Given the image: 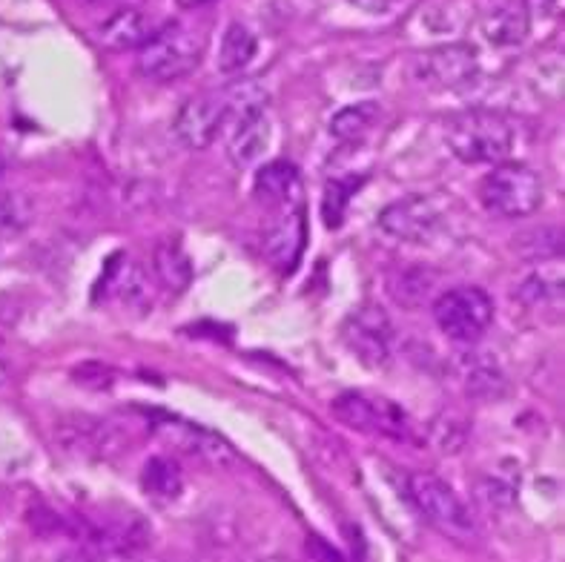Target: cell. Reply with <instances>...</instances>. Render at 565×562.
<instances>
[{
	"label": "cell",
	"mask_w": 565,
	"mask_h": 562,
	"mask_svg": "<svg viewBox=\"0 0 565 562\" xmlns=\"http://www.w3.org/2000/svg\"><path fill=\"white\" fill-rule=\"evenodd\" d=\"M207 49L204 32L184 21L164 23L161 29H153V35L135 49V66L150 81H178L190 75Z\"/></svg>",
	"instance_id": "obj_1"
},
{
	"label": "cell",
	"mask_w": 565,
	"mask_h": 562,
	"mask_svg": "<svg viewBox=\"0 0 565 562\" xmlns=\"http://www.w3.org/2000/svg\"><path fill=\"white\" fill-rule=\"evenodd\" d=\"M511 121L491 109H468L445 124V144L462 164H500L514 150Z\"/></svg>",
	"instance_id": "obj_2"
},
{
	"label": "cell",
	"mask_w": 565,
	"mask_h": 562,
	"mask_svg": "<svg viewBox=\"0 0 565 562\" xmlns=\"http://www.w3.org/2000/svg\"><path fill=\"white\" fill-rule=\"evenodd\" d=\"M408 494L413 508L445 537L459 542H474L479 537L474 511L445 479H439L436 474H411Z\"/></svg>",
	"instance_id": "obj_3"
},
{
	"label": "cell",
	"mask_w": 565,
	"mask_h": 562,
	"mask_svg": "<svg viewBox=\"0 0 565 562\" xmlns=\"http://www.w3.org/2000/svg\"><path fill=\"white\" fill-rule=\"evenodd\" d=\"M479 198L488 213L500 218H525L543 204V181L528 164L500 161L479 184Z\"/></svg>",
	"instance_id": "obj_4"
},
{
	"label": "cell",
	"mask_w": 565,
	"mask_h": 562,
	"mask_svg": "<svg viewBox=\"0 0 565 562\" xmlns=\"http://www.w3.org/2000/svg\"><path fill=\"white\" fill-rule=\"evenodd\" d=\"M434 322L448 339L474 345L494 322V302L482 287L459 284L434 302Z\"/></svg>",
	"instance_id": "obj_5"
},
{
	"label": "cell",
	"mask_w": 565,
	"mask_h": 562,
	"mask_svg": "<svg viewBox=\"0 0 565 562\" xmlns=\"http://www.w3.org/2000/svg\"><path fill=\"white\" fill-rule=\"evenodd\" d=\"M153 433L158 442H164L167 448H173L175 454L198 459L204 465L230 468V465L239 462V454L233 451V445L224 436L207 431V428H201L196 422H187V419L161 413V416L153 419Z\"/></svg>",
	"instance_id": "obj_6"
},
{
	"label": "cell",
	"mask_w": 565,
	"mask_h": 562,
	"mask_svg": "<svg viewBox=\"0 0 565 562\" xmlns=\"http://www.w3.org/2000/svg\"><path fill=\"white\" fill-rule=\"evenodd\" d=\"M333 413L356 431L388 436V439H411V419L399 405L382 396H368V393H342L333 402Z\"/></svg>",
	"instance_id": "obj_7"
},
{
	"label": "cell",
	"mask_w": 565,
	"mask_h": 562,
	"mask_svg": "<svg viewBox=\"0 0 565 562\" xmlns=\"http://www.w3.org/2000/svg\"><path fill=\"white\" fill-rule=\"evenodd\" d=\"M345 342L350 353L368 368H388L396 345L391 316L379 304H362L345 319Z\"/></svg>",
	"instance_id": "obj_8"
},
{
	"label": "cell",
	"mask_w": 565,
	"mask_h": 562,
	"mask_svg": "<svg viewBox=\"0 0 565 562\" xmlns=\"http://www.w3.org/2000/svg\"><path fill=\"white\" fill-rule=\"evenodd\" d=\"M379 227L396 241L425 244L442 230V210L431 195H405L379 213Z\"/></svg>",
	"instance_id": "obj_9"
},
{
	"label": "cell",
	"mask_w": 565,
	"mask_h": 562,
	"mask_svg": "<svg viewBox=\"0 0 565 562\" xmlns=\"http://www.w3.org/2000/svg\"><path fill=\"white\" fill-rule=\"evenodd\" d=\"M413 78L428 87H462L477 78V55L465 44H448L419 52L413 58Z\"/></svg>",
	"instance_id": "obj_10"
},
{
	"label": "cell",
	"mask_w": 565,
	"mask_h": 562,
	"mask_svg": "<svg viewBox=\"0 0 565 562\" xmlns=\"http://www.w3.org/2000/svg\"><path fill=\"white\" fill-rule=\"evenodd\" d=\"M173 130L175 138L190 150L210 147L218 138V132L224 130V107H221L218 92L198 95L193 101H187L175 115Z\"/></svg>",
	"instance_id": "obj_11"
},
{
	"label": "cell",
	"mask_w": 565,
	"mask_h": 562,
	"mask_svg": "<svg viewBox=\"0 0 565 562\" xmlns=\"http://www.w3.org/2000/svg\"><path fill=\"white\" fill-rule=\"evenodd\" d=\"M305 247V218L299 207H287L264 230V253L279 270H293Z\"/></svg>",
	"instance_id": "obj_12"
},
{
	"label": "cell",
	"mask_w": 565,
	"mask_h": 562,
	"mask_svg": "<svg viewBox=\"0 0 565 562\" xmlns=\"http://www.w3.org/2000/svg\"><path fill=\"white\" fill-rule=\"evenodd\" d=\"M531 29V15L525 12L522 3L502 0L482 12L479 18V32L491 46H520L528 38Z\"/></svg>",
	"instance_id": "obj_13"
},
{
	"label": "cell",
	"mask_w": 565,
	"mask_h": 562,
	"mask_svg": "<svg viewBox=\"0 0 565 562\" xmlns=\"http://www.w3.org/2000/svg\"><path fill=\"white\" fill-rule=\"evenodd\" d=\"M230 127V141H227V155L236 167H250L264 158V152L270 147V138H273V127H270V118H267V109L256 112V115H247L239 118Z\"/></svg>",
	"instance_id": "obj_14"
},
{
	"label": "cell",
	"mask_w": 565,
	"mask_h": 562,
	"mask_svg": "<svg viewBox=\"0 0 565 562\" xmlns=\"http://www.w3.org/2000/svg\"><path fill=\"white\" fill-rule=\"evenodd\" d=\"M118 442H121V436L109 422L89 419V416H78V419L66 422L64 431H61V445L66 451L81 456H109Z\"/></svg>",
	"instance_id": "obj_15"
},
{
	"label": "cell",
	"mask_w": 565,
	"mask_h": 562,
	"mask_svg": "<svg viewBox=\"0 0 565 562\" xmlns=\"http://www.w3.org/2000/svg\"><path fill=\"white\" fill-rule=\"evenodd\" d=\"M302 190V175L290 161H270L256 170L253 193L270 207H293Z\"/></svg>",
	"instance_id": "obj_16"
},
{
	"label": "cell",
	"mask_w": 565,
	"mask_h": 562,
	"mask_svg": "<svg viewBox=\"0 0 565 562\" xmlns=\"http://www.w3.org/2000/svg\"><path fill=\"white\" fill-rule=\"evenodd\" d=\"M514 296L528 307H557L563 302V264L557 259L537 264L522 276Z\"/></svg>",
	"instance_id": "obj_17"
},
{
	"label": "cell",
	"mask_w": 565,
	"mask_h": 562,
	"mask_svg": "<svg viewBox=\"0 0 565 562\" xmlns=\"http://www.w3.org/2000/svg\"><path fill=\"white\" fill-rule=\"evenodd\" d=\"M150 35H153V23L141 9H121L101 26L98 38L112 52H124V49H138Z\"/></svg>",
	"instance_id": "obj_18"
},
{
	"label": "cell",
	"mask_w": 565,
	"mask_h": 562,
	"mask_svg": "<svg viewBox=\"0 0 565 562\" xmlns=\"http://www.w3.org/2000/svg\"><path fill=\"white\" fill-rule=\"evenodd\" d=\"M459 379L465 390L477 399L485 396H500L505 390V376H502L500 365L491 359V356H482V353H468L462 356L459 362Z\"/></svg>",
	"instance_id": "obj_19"
},
{
	"label": "cell",
	"mask_w": 565,
	"mask_h": 562,
	"mask_svg": "<svg viewBox=\"0 0 565 562\" xmlns=\"http://www.w3.org/2000/svg\"><path fill=\"white\" fill-rule=\"evenodd\" d=\"M256 49H259L256 35L244 23H230L221 35V46H218V72H224V75L244 72L256 58Z\"/></svg>",
	"instance_id": "obj_20"
},
{
	"label": "cell",
	"mask_w": 565,
	"mask_h": 562,
	"mask_svg": "<svg viewBox=\"0 0 565 562\" xmlns=\"http://www.w3.org/2000/svg\"><path fill=\"white\" fill-rule=\"evenodd\" d=\"M141 488L147 491V497L158 499V502H173L184 491V474H181L178 462L170 456H153L144 462Z\"/></svg>",
	"instance_id": "obj_21"
},
{
	"label": "cell",
	"mask_w": 565,
	"mask_h": 562,
	"mask_svg": "<svg viewBox=\"0 0 565 562\" xmlns=\"http://www.w3.org/2000/svg\"><path fill=\"white\" fill-rule=\"evenodd\" d=\"M153 267L158 281H161L167 290H173V293L187 290L190 281H193V261L187 259V253H184L181 244H175V241H164V244L155 247Z\"/></svg>",
	"instance_id": "obj_22"
},
{
	"label": "cell",
	"mask_w": 565,
	"mask_h": 562,
	"mask_svg": "<svg viewBox=\"0 0 565 562\" xmlns=\"http://www.w3.org/2000/svg\"><path fill=\"white\" fill-rule=\"evenodd\" d=\"M379 121V104L373 101H359V104H350V107L339 109L333 118H330V132L339 138V141H362Z\"/></svg>",
	"instance_id": "obj_23"
},
{
	"label": "cell",
	"mask_w": 565,
	"mask_h": 562,
	"mask_svg": "<svg viewBox=\"0 0 565 562\" xmlns=\"http://www.w3.org/2000/svg\"><path fill=\"white\" fill-rule=\"evenodd\" d=\"M109 287H112V296L121 304H144L147 296H150V284H147V276L138 264H118L112 273L107 276Z\"/></svg>",
	"instance_id": "obj_24"
},
{
	"label": "cell",
	"mask_w": 565,
	"mask_h": 562,
	"mask_svg": "<svg viewBox=\"0 0 565 562\" xmlns=\"http://www.w3.org/2000/svg\"><path fill=\"white\" fill-rule=\"evenodd\" d=\"M32 221V201L18 190L0 193V238H15Z\"/></svg>",
	"instance_id": "obj_25"
},
{
	"label": "cell",
	"mask_w": 565,
	"mask_h": 562,
	"mask_svg": "<svg viewBox=\"0 0 565 562\" xmlns=\"http://www.w3.org/2000/svg\"><path fill=\"white\" fill-rule=\"evenodd\" d=\"M431 284H434V281H431V273H425V270H419V267H411V270L396 273L391 284H388V290H391V296L399 304L416 307V304H422L428 299Z\"/></svg>",
	"instance_id": "obj_26"
},
{
	"label": "cell",
	"mask_w": 565,
	"mask_h": 562,
	"mask_svg": "<svg viewBox=\"0 0 565 562\" xmlns=\"http://www.w3.org/2000/svg\"><path fill=\"white\" fill-rule=\"evenodd\" d=\"M362 184V178H339V181H330L325 187V198H322V216L325 224L333 230L345 221V210H348V201L356 193V187Z\"/></svg>",
	"instance_id": "obj_27"
},
{
	"label": "cell",
	"mask_w": 565,
	"mask_h": 562,
	"mask_svg": "<svg viewBox=\"0 0 565 562\" xmlns=\"http://www.w3.org/2000/svg\"><path fill=\"white\" fill-rule=\"evenodd\" d=\"M465 436H468V431H465V425L459 419L439 416L434 425H431V445L439 448L442 454H457V451H462Z\"/></svg>",
	"instance_id": "obj_28"
},
{
	"label": "cell",
	"mask_w": 565,
	"mask_h": 562,
	"mask_svg": "<svg viewBox=\"0 0 565 562\" xmlns=\"http://www.w3.org/2000/svg\"><path fill=\"white\" fill-rule=\"evenodd\" d=\"M477 497L479 502L494 514H505L511 505H514V488L508 482H502L497 476H485L477 485Z\"/></svg>",
	"instance_id": "obj_29"
},
{
	"label": "cell",
	"mask_w": 565,
	"mask_h": 562,
	"mask_svg": "<svg viewBox=\"0 0 565 562\" xmlns=\"http://www.w3.org/2000/svg\"><path fill=\"white\" fill-rule=\"evenodd\" d=\"M18 454H23V445L12 439V433L0 428V471H9L18 465Z\"/></svg>",
	"instance_id": "obj_30"
},
{
	"label": "cell",
	"mask_w": 565,
	"mask_h": 562,
	"mask_svg": "<svg viewBox=\"0 0 565 562\" xmlns=\"http://www.w3.org/2000/svg\"><path fill=\"white\" fill-rule=\"evenodd\" d=\"M531 6H525L528 15H540V18H557L563 12V0H528Z\"/></svg>",
	"instance_id": "obj_31"
},
{
	"label": "cell",
	"mask_w": 565,
	"mask_h": 562,
	"mask_svg": "<svg viewBox=\"0 0 565 562\" xmlns=\"http://www.w3.org/2000/svg\"><path fill=\"white\" fill-rule=\"evenodd\" d=\"M350 3L359 6L362 12H370V15H388L396 6V0H350Z\"/></svg>",
	"instance_id": "obj_32"
},
{
	"label": "cell",
	"mask_w": 565,
	"mask_h": 562,
	"mask_svg": "<svg viewBox=\"0 0 565 562\" xmlns=\"http://www.w3.org/2000/svg\"><path fill=\"white\" fill-rule=\"evenodd\" d=\"M307 548L310 551H319L322 557H316V560H322V562H342V557H339V551H333L330 545H325L322 540H307Z\"/></svg>",
	"instance_id": "obj_33"
},
{
	"label": "cell",
	"mask_w": 565,
	"mask_h": 562,
	"mask_svg": "<svg viewBox=\"0 0 565 562\" xmlns=\"http://www.w3.org/2000/svg\"><path fill=\"white\" fill-rule=\"evenodd\" d=\"M178 6H184V9H196V6H207V3H213V0H175Z\"/></svg>",
	"instance_id": "obj_34"
},
{
	"label": "cell",
	"mask_w": 565,
	"mask_h": 562,
	"mask_svg": "<svg viewBox=\"0 0 565 562\" xmlns=\"http://www.w3.org/2000/svg\"><path fill=\"white\" fill-rule=\"evenodd\" d=\"M259 562H290V560H284L282 554H273V557H261Z\"/></svg>",
	"instance_id": "obj_35"
},
{
	"label": "cell",
	"mask_w": 565,
	"mask_h": 562,
	"mask_svg": "<svg viewBox=\"0 0 565 562\" xmlns=\"http://www.w3.org/2000/svg\"><path fill=\"white\" fill-rule=\"evenodd\" d=\"M3 379H6V362H3V356H0V385H3Z\"/></svg>",
	"instance_id": "obj_36"
},
{
	"label": "cell",
	"mask_w": 565,
	"mask_h": 562,
	"mask_svg": "<svg viewBox=\"0 0 565 562\" xmlns=\"http://www.w3.org/2000/svg\"><path fill=\"white\" fill-rule=\"evenodd\" d=\"M147 562H153V560H147Z\"/></svg>",
	"instance_id": "obj_37"
}]
</instances>
